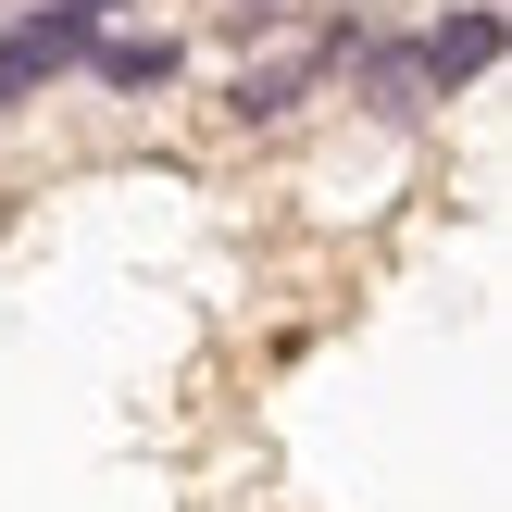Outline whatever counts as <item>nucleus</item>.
Masks as SVG:
<instances>
[{"mask_svg":"<svg viewBox=\"0 0 512 512\" xmlns=\"http://www.w3.org/2000/svg\"><path fill=\"white\" fill-rule=\"evenodd\" d=\"M350 38H363V13H325L300 50H275V63H238V88H225V125H288L300 100H313L325 75L350 63Z\"/></svg>","mask_w":512,"mask_h":512,"instance_id":"f257e3e1","label":"nucleus"},{"mask_svg":"<svg viewBox=\"0 0 512 512\" xmlns=\"http://www.w3.org/2000/svg\"><path fill=\"white\" fill-rule=\"evenodd\" d=\"M88 38H100V25L63 13V0H38V13L0 25V125H13L25 100H50V75H75V50H88Z\"/></svg>","mask_w":512,"mask_h":512,"instance_id":"f03ea898","label":"nucleus"},{"mask_svg":"<svg viewBox=\"0 0 512 512\" xmlns=\"http://www.w3.org/2000/svg\"><path fill=\"white\" fill-rule=\"evenodd\" d=\"M425 75H438V100H463L475 75H500V50H512V25H500V0H450L438 25H425Z\"/></svg>","mask_w":512,"mask_h":512,"instance_id":"7ed1b4c3","label":"nucleus"},{"mask_svg":"<svg viewBox=\"0 0 512 512\" xmlns=\"http://www.w3.org/2000/svg\"><path fill=\"white\" fill-rule=\"evenodd\" d=\"M350 75H363V113L375 125H425V113H438V75H425L413 38H375V25H363V38H350Z\"/></svg>","mask_w":512,"mask_h":512,"instance_id":"20e7f679","label":"nucleus"},{"mask_svg":"<svg viewBox=\"0 0 512 512\" xmlns=\"http://www.w3.org/2000/svg\"><path fill=\"white\" fill-rule=\"evenodd\" d=\"M75 63H88V75H100L113 100H163L175 75H188V50H175L163 25H100V38L75 50Z\"/></svg>","mask_w":512,"mask_h":512,"instance_id":"39448f33","label":"nucleus"},{"mask_svg":"<svg viewBox=\"0 0 512 512\" xmlns=\"http://www.w3.org/2000/svg\"><path fill=\"white\" fill-rule=\"evenodd\" d=\"M225 25H238V38H263V25H288V0H213Z\"/></svg>","mask_w":512,"mask_h":512,"instance_id":"423d86ee","label":"nucleus"},{"mask_svg":"<svg viewBox=\"0 0 512 512\" xmlns=\"http://www.w3.org/2000/svg\"><path fill=\"white\" fill-rule=\"evenodd\" d=\"M63 13H88V25H113V13H138V0H63Z\"/></svg>","mask_w":512,"mask_h":512,"instance_id":"0eeeda50","label":"nucleus"}]
</instances>
